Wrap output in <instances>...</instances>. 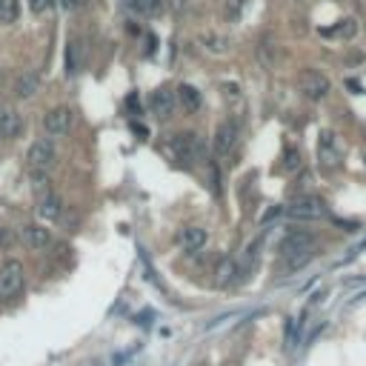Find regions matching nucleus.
<instances>
[{
    "instance_id": "obj_1",
    "label": "nucleus",
    "mask_w": 366,
    "mask_h": 366,
    "mask_svg": "<svg viewBox=\"0 0 366 366\" xmlns=\"http://www.w3.org/2000/svg\"><path fill=\"white\" fill-rule=\"evenodd\" d=\"M169 155L183 166H195L204 160V140L195 132H177L169 137Z\"/></svg>"
},
{
    "instance_id": "obj_2",
    "label": "nucleus",
    "mask_w": 366,
    "mask_h": 366,
    "mask_svg": "<svg viewBox=\"0 0 366 366\" xmlns=\"http://www.w3.org/2000/svg\"><path fill=\"white\" fill-rule=\"evenodd\" d=\"M26 289V275H23V266L18 261H6L4 269H0V300L4 303H12L23 295Z\"/></svg>"
},
{
    "instance_id": "obj_3",
    "label": "nucleus",
    "mask_w": 366,
    "mask_h": 366,
    "mask_svg": "<svg viewBox=\"0 0 366 366\" xmlns=\"http://www.w3.org/2000/svg\"><path fill=\"white\" fill-rule=\"evenodd\" d=\"M286 215L295 218V221H318V218H326L329 209H326V204H323L320 198H315V195H298V198L286 206Z\"/></svg>"
},
{
    "instance_id": "obj_4",
    "label": "nucleus",
    "mask_w": 366,
    "mask_h": 366,
    "mask_svg": "<svg viewBox=\"0 0 366 366\" xmlns=\"http://www.w3.org/2000/svg\"><path fill=\"white\" fill-rule=\"evenodd\" d=\"M298 86H300V92H303L306 100H323L329 95V89H332L329 78L323 72H318V69H303L298 75Z\"/></svg>"
},
{
    "instance_id": "obj_5",
    "label": "nucleus",
    "mask_w": 366,
    "mask_h": 366,
    "mask_svg": "<svg viewBox=\"0 0 366 366\" xmlns=\"http://www.w3.org/2000/svg\"><path fill=\"white\" fill-rule=\"evenodd\" d=\"M55 157H58V152H55V143L49 137L35 140L29 146V152H26V160H29L32 172H49L55 166Z\"/></svg>"
},
{
    "instance_id": "obj_6",
    "label": "nucleus",
    "mask_w": 366,
    "mask_h": 366,
    "mask_svg": "<svg viewBox=\"0 0 366 366\" xmlns=\"http://www.w3.org/2000/svg\"><path fill=\"white\" fill-rule=\"evenodd\" d=\"M72 123H75V112H72L69 106H55V109H49L46 117H43V129H46L49 137H63V135H69V132H72Z\"/></svg>"
},
{
    "instance_id": "obj_7",
    "label": "nucleus",
    "mask_w": 366,
    "mask_h": 366,
    "mask_svg": "<svg viewBox=\"0 0 366 366\" xmlns=\"http://www.w3.org/2000/svg\"><path fill=\"white\" fill-rule=\"evenodd\" d=\"M340 157H343V152H340L338 135H335L332 129H323V132L318 135V160H320L326 169H338V166H340Z\"/></svg>"
},
{
    "instance_id": "obj_8",
    "label": "nucleus",
    "mask_w": 366,
    "mask_h": 366,
    "mask_svg": "<svg viewBox=\"0 0 366 366\" xmlns=\"http://www.w3.org/2000/svg\"><path fill=\"white\" fill-rule=\"evenodd\" d=\"M315 249V235L303 229H292L281 244H278V258H289L298 252H312Z\"/></svg>"
},
{
    "instance_id": "obj_9",
    "label": "nucleus",
    "mask_w": 366,
    "mask_h": 366,
    "mask_svg": "<svg viewBox=\"0 0 366 366\" xmlns=\"http://www.w3.org/2000/svg\"><path fill=\"white\" fill-rule=\"evenodd\" d=\"M174 106H177V98H174V92L172 89H155L152 92V98H149V109H152V115L157 117V120H169L172 115H174Z\"/></svg>"
},
{
    "instance_id": "obj_10",
    "label": "nucleus",
    "mask_w": 366,
    "mask_h": 366,
    "mask_svg": "<svg viewBox=\"0 0 366 366\" xmlns=\"http://www.w3.org/2000/svg\"><path fill=\"white\" fill-rule=\"evenodd\" d=\"M23 115L6 103H0V137H21L23 135Z\"/></svg>"
},
{
    "instance_id": "obj_11",
    "label": "nucleus",
    "mask_w": 366,
    "mask_h": 366,
    "mask_svg": "<svg viewBox=\"0 0 366 366\" xmlns=\"http://www.w3.org/2000/svg\"><path fill=\"white\" fill-rule=\"evenodd\" d=\"M238 143V123L235 120H224L218 129H215V155L218 157H226Z\"/></svg>"
},
{
    "instance_id": "obj_12",
    "label": "nucleus",
    "mask_w": 366,
    "mask_h": 366,
    "mask_svg": "<svg viewBox=\"0 0 366 366\" xmlns=\"http://www.w3.org/2000/svg\"><path fill=\"white\" fill-rule=\"evenodd\" d=\"M235 283H241L238 261L226 255V258H221L218 266H215V286H218V289H229V286H235Z\"/></svg>"
},
{
    "instance_id": "obj_13",
    "label": "nucleus",
    "mask_w": 366,
    "mask_h": 366,
    "mask_svg": "<svg viewBox=\"0 0 366 366\" xmlns=\"http://www.w3.org/2000/svg\"><path fill=\"white\" fill-rule=\"evenodd\" d=\"M21 241H23L29 249L41 252V249H46V246L52 244V232H49L46 226H41V224H26V226L21 229Z\"/></svg>"
},
{
    "instance_id": "obj_14",
    "label": "nucleus",
    "mask_w": 366,
    "mask_h": 366,
    "mask_svg": "<svg viewBox=\"0 0 366 366\" xmlns=\"http://www.w3.org/2000/svg\"><path fill=\"white\" fill-rule=\"evenodd\" d=\"M177 244L187 249V252H198L201 246H206V229H201V226H183L177 232Z\"/></svg>"
},
{
    "instance_id": "obj_15",
    "label": "nucleus",
    "mask_w": 366,
    "mask_h": 366,
    "mask_svg": "<svg viewBox=\"0 0 366 366\" xmlns=\"http://www.w3.org/2000/svg\"><path fill=\"white\" fill-rule=\"evenodd\" d=\"M174 98H177V103L183 106V112H189V115L201 112V106H204V98H201V92H198L195 86H189V83H180Z\"/></svg>"
},
{
    "instance_id": "obj_16",
    "label": "nucleus",
    "mask_w": 366,
    "mask_h": 366,
    "mask_svg": "<svg viewBox=\"0 0 366 366\" xmlns=\"http://www.w3.org/2000/svg\"><path fill=\"white\" fill-rule=\"evenodd\" d=\"M38 89H41V78L35 75V72H21L18 75V80H15V95L18 98H32V95H38Z\"/></svg>"
},
{
    "instance_id": "obj_17",
    "label": "nucleus",
    "mask_w": 366,
    "mask_h": 366,
    "mask_svg": "<svg viewBox=\"0 0 366 366\" xmlns=\"http://www.w3.org/2000/svg\"><path fill=\"white\" fill-rule=\"evenodd\" d=\"M38 215L43 218V221H58L61 215H63V204H61V198L52 192V195H46V198H41L38 201Z\"/></svg>"
},
{
    "instance_id": "obj_18",
    "label": "nucleus",
    "mask_w": 366,
    "mask_h": 366,
    "mask_svg": "<svg viewBox=\"0 0 366 366\" xmlns=\"http://www.w3.org/2000/svg\"><path fill=\"white\" fill-rule=\"evenodd\" d=\"M21 15V0H0V23H15Z\"/></svg>"
},
{
    "instance_id": "obj_19",
    "label": "nucleus",
    "mask_w": 366,
    "mask_h": 366,
    "mask_svg": "<svg viewBox=\"0 0 366 366\" xmlns=\"http://www.w3.org/2000/svg\"><path fill=\"white\" fill-rule=\"evenodd\" d=\"M326 35H338V38H343V41H352V38L357 35V21H355V18H346V21H340L335 29H326Z\"/></svg>"
},
{
    "instance_id": "obj_20",
    "label": "nucleus",
    "mask_w": 366,
    "mask_h": 366,
    "mask_svg": "<svg viewBox=\"0 0 366 366\" xmlns=\"http://www.w3.org/2000/svg\"><path fill=\"white\" fill-rule=\"evenodd\" d=\"M312 255H315V249L312 252H298V255H289V258H281L283 261V272H295V269H303L309 261H312Z\"/></svg>"
},
{
    "instance_id": "obj_21",
    "label": "nucleus",
    "mask_w": 366,
    "mask_h": 366,
    "mask_svg": "<svg viewBox=\"0 0 366 366\" xmlns=\"http://www.w3.org/2000/svg\"><path fill=\"white\" fill-rule=\"evenodd\" d=\"M32 192H35L38 201L46 198V195H52V187H49L46 172H32Z\"/></svg>"
},
{
    "instance_id": "obj_22",
    "label": "nucleus",
    "mask_w": 366,
    "mask_h": 366,
    "mask_svg": "<svg viewBox=\"0 0 366 366\" xmlns=\"http://www.w3.org/2000/svg\"><path fill=\"white\" fill-rule=\"evenodd\" d=\"M258 55H261V61H263V66H275V58H278V49H275V43H272V38H269V35H263V38H261V46H258Z\"/></svg>"
},
{
    "instance_id": "obj_23",
    "label": "nucleus",
    "mask_w": 366,
    "mask_h": 366,
    "mask_svg": "<svg viewBox=\"0 0 366 366\" xmlns=\"http://www.w3.org/2000/svg\"><path fill=\"white\" fill-rule=\"evenodd\" d=\"M163 9V0H132V12L137 15H155Z\"/></svg>"
},
{
    "instance_id": "obj_24",
    "label": "nucleus",
    "mask_w": 366,
    "mask_h": 366,
    "mask_svg": "<svg viewBox=\"0 0 366 366\" xmlns=\"http://www.w3.org/2000/svg\"><path fill=\"white\" fill-rule=\"evenodd\" d=\"M283 169H286V172L300 169V152H298V149H292V146H289V149L283 152Z\"/></svg>"
},
{
    "instance_id": "obj_25",
    "label": "nucleus",
    "mask_w": 366,
    "mask_h": 366,
    "mask_svg": "<svg viewBox=\"0 0 366 366\" xmlns=\"http://www.w3.org/2000/svg\"><path fill=\"white\" fill-rule=\"evenodd\" d=\"M204 43H206L212 52H226V49H229V41L221 38V35H204Z\"/></svg>"
},
{
    "instance_id": "obj_26",
    "label": "nucleus",
    "mask_w": 366,
    "mask_h": 366,
    "mask_svg": "<svg viewBox=\"0 0 366 366\" xmlns=\"http://www.w3.org/2000/svg\"><path fill=\"white\" fill-rule=\"evenodd\" d=\"M26 4H29V9L35 15H43V12H49L55 6V0H26Z\"/></svg>"
},
{
    "instance_id": "obj_27",
    "label": "nucleus",
    "mask_w": 366,
    "mask_h": 366,
    "mask_svg": "<svg viewBox=\"0 0 366 366\" xmlns=\"http://www.w3.org/2000/svg\"><path fill=\"white\" fill-rule=\"evenodd\" d=\"M66 66L69 72H78V41L69 43V52H66Z\"/></svg>"
},
{
    "instance_id": "obj_28",
    "label": "nucleus",
    "mask_w": 366,
    "mask_h": 366,
    "mask_svg": "<svg viewBox=\"0 0 366 366\" xmlns=\"http://www.w3.org/2000/svg\"><path fill=\"white\" fill-rule=\"evenodd\" d=\"M241 9H244V0H229V4H226V18L235 21L241 15Z\"/></svg>"
},
{
    "instance_id": "obj_29",
    "label": "nucleus",
    "mask_w": 366,
    "mask_h": 366,
    "mask_svg": "<svg viewBox=\"0 0 366 366\" xmlns=\"http://www.w3.org/2000/svg\"><path fill=\"white\" fill-rule=\"evenodd\" d=\"M209 174H212V192L221 195V177H218V166L215 163H209Z\"/></svg>"
},
{
    "instance_id": "obj_30",
    "label": "nucleus",
    "mask_w": 366,
    "mask_h": 366,
    "mask_svg": "<svg viewBox=\"0 0 366 366\" xmlns=\"http://www.w3.org/2000/svg\"><path fill=\"white\" fill-rule=\"evenodd\" d=\"M126 109H129L132 115H140V100H137V95H135V92L126 98Z\"/></svg>"
},
{
    "instance_id": "obj_31",
    "label": "nucleus",
    "mask_w": 366,
    "mask_h": 366,
    "mask_svg": "<svg viewBox=\"0 0 366 366\" xmlns=\"http://www.w3.org/2000/svg\"><path fill=\"white\" fill-rule=\"evenodd\" d=\"M61 6L72 12V9H78V6H83V0H61Z\"/></svg>"
},
{
    "instance_id": "obj_32",
    "label": "nucleus",
    "mask_w": 366,
    "mask_h": 366,
    "mask_svg": "<svg viewBox=\"0 0 366 366\" xmlns=\"http://www.w3.org/2000/svg\"><path fill=\"white\" fill-rule=\"evenodd\" d=\"M183 6H187V0H172V9H174V12H180Z\"/></svg>"
}]
</instances>
